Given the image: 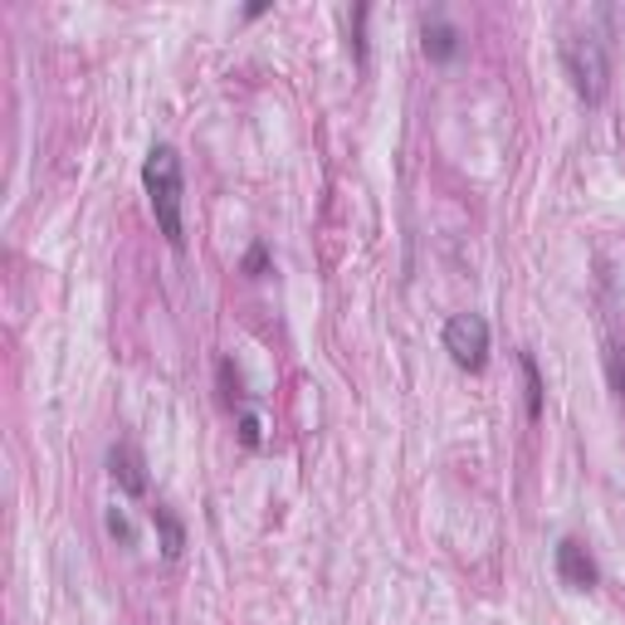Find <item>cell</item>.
Returning a JSON list of instances; mask_svg holds the SVG:
<instances>
[{"label": "cell", "instance_id": "obj_3", "mask_svg": "<svg viewBox=\"0 0 625 625\" xmlns=\"http://www.w3.org/2000/svg\"><path fill=\"white\" fill-rule=\"evenodd\" d=\"M445 352L454 367L479 371L488 362V323L479 313H454L445 323Z\"/></svg>", "mask_w": 625, "mask_h": 625}, {"label": "cell", "instance_id": "obj_4", "mask_svg": "<svg viewBox=\"0 0 625 625\" xmlns=\"http://www.w3.org/2000/svg\"><path fill=\"white\" fill-rule=\"evenodd\" d=\"M557 576H562V586H572V591H591V586L601 582L596 562H591V552L576 538L557 542Z\"/></svg>", "mask_w": 625, "mask_h": 625}, {"label": "cell", "instance_id": "obj_10", "mask_svg": "<svg viewBox=\"0 0 625 625\" xmlns=\"http://www.w3.org/2000/svg\"><path fill=\"white\" fill-rule=\"evenodd\" d=\"M240 440H245L249 450H259V416H255V411L240 416Z\"/></svg>", "mask_w": 625, "mask_h": 625}, {"label": "cell", "instance_id": "obj_6", "mask_svg": "<svg viewBox=\"0 0 625 625\" xmlns=\"http://www.w3.org/2000/svg\"><path fill=\"white\" fill-rule=\"evenodd\" d=\"M425 54L430 60H454L460 54V30L445 25V20H425Z\"/></svg>", "mask_w": 625, "mask_h": 625}, {"label": "cell", "instance_id": "obj_1", "mask_svg": "<svg viewBox=\"0 0 625 625\" xmlns=\"http://www.w3.org/2000/svg\"><path fill=\"white\" fill-rule=\"evenodd\" d=\"M142 186H147V206L157 215V230L166 235V245L181 249L186 245V220H181V196H186V181H181V157L176 147L157 142L142 162Z\"/></svg>", "mask_w": 625, "mask_h": 625}, {"label": "cell", "instance_id": "obj_11", "mask_svg": "<svg viewBox=\"0 0 625 625\" xmlns=\"http://www.w3.org/2000/svg\"><path fill=\"white\" fill-rule=\"evenodd\" d=\"M265 265H269V245H255V249L245 255V269L259 279V274H265Z\"/></svg>", "mask_w": 625, "mask_h": 625}, {"label": "cell", "instance_id": "obj_7", "mask_svg": "<svg viewBox=\"0 0 625 625\" xmlns=\"http://www.w3.org/2000/svg\"><path fill=\"white\" fill-rule=\"evenodd\" d=\"M152 522H157V532H162V557H166V562H176L181 548H186V532H181L176 514H172V508L157 504V508H152Z\"/></svg>", "mask_w": 625, "mask_h": 625}, {"label": "cell", "instance_id": "obj_9", "mask_svg": "<svg viewBox=\"0 0 625 625\" xmlns=\"http://www.w3.org/2000/svg\"><path fill=\"white\" fill-rule=\"evenodd\" d=\"M606 381H611V391L625 401V343L621 337H611L606 343Z\"/></svg>", "mask_w": 625, "mask_h": 625}, {"label": "cell", "instance_id": "obj_5", "mask_svg": "<svg viewBox=\"0 0 625 625\" xmlns=\"http://www.w3.org/2000/svg\"><path fill=\"white\" fill-rule=\"evenodd\" d=\"M108 470H112V479L122 484V494H147V474H142V454L138 450H128V445H118L108 454Z\"/></svg>", "mask_w": 625, "mask_h": 625}, {"label": "cell", "instance_id": "obj_8", "mask_svg": "<svg viewBox=\"0 0 625 625\" xmlns=\"http://www.w3.org/2000/svg\"><path fill=\"white\" fill-rule=\"evenodd\" d=\"M518 367H522V381H528V416L538 420L542 416V377H538V362H532V352H518Z\"/></svg>", "mask_w": 625, "mask_h": 625}, {"label": "cell", "instance_id": "obj_2", "mask_svg": "<svg viewBox=\"0 0 625 625\" xmlns=\"http://www.w3.org/2000/svg\"><path fill=\"white\" fill-rule=\"evenodd\" d=\"M562 69L572 78L576 98L582 104H601L611 88V60H606V40H596L591 30H572L562 40Z\"/></svg>", "mask_w": 625, "mask_h": 625}]
</instances>
